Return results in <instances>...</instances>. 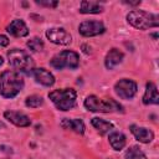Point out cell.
<instances>
[{"label": "cell", "mask_w": 159, "mask_h": 159, "mask_svg": "<svg viewBox=\"0 0 159 159\" xmlns=\"http://www.w3.org/2000/svg\"><path fill=\"white\" fill-rule=\"evenodd\" d=\"M25 81L22 76L14 71L6 70L0 73V94L4 98H14L16 97L24 88Z\"/></svg>", "instance_id": "6da1fadb"}, {"label": "cell", "mask_w": 159, "mask_h": 159, "mask_svg": "<svg viewBox=\"0 0 159 159\" xmlns=\"http://www.w3.org/2000/svg\"><path fill=\"white\" fill-rule=\"evenodd\" d=\"M7 60L9 65L14 68L16 72H22L26 75H30L31 71L35 68V62L30 53H27L25 50L21 48H11L7 51Z\"/></svg>", "instance_id": "7a4b0ae2"}, {"label": "cell", "mask_w": 159, "mask_h": 159, "mask_svg": "<svg viewBox=\"0 0 159 159\" xmlns=\"http://www.w3.org/2000/svg\"><path fill=\"white\" fill-rule=\"evenodd\" d=\"M127 22L139 30H148L159 26V16L144 10H133L127 14Z\"/></svg>", "instance_id": "3957f363"}, {"label": "cell", "mask_w": 159, "mask_h": 159, "mask_svg": "<svg viewBox=\"0 0 159 159\" xmlns=\"http://www.w3.org/2000/svg\"><path fill=\"white\" fill-rule=\"evenodd\" d=\"M84 107L89 112L96 113H113V112H123V106L116 99H101L94 94L86 97L83 102Z\"/></svg>", "instance_id": "277c9868"}, {"label": "cell", "mask_w": 159, "mask_h": 159, "mask_svg": "<svg viewBox=\"0 0 159 159\" xmlns=\"http://www.w3.org/2000/svg\"><path fill=\"white\" fill-rule=\"evenodd\" d=\"M48 98L58 111H70L76 106L77 92L73 88H58L48 93Z\"/></svg>", "instance_id": "5b68a950"}, {"label": "cell", "mask_w": 159, "mask_h": 159, "mask_svg": "<svg viewBox=\"0 0 159 159\" xmlns=\"http://www.w3.org/2000/svg\"><path fill=\"white\" fill-rule=\"evenodd\" d=\"M50 65L56 70H63V68L75 70L80 66V56L76 51L63 50L56 53L50 60Z\"/></svg>", "instance_id": "8992f818"}, {"label": "cell", "mask_w": 159, "mask_h": 159, "mask_svg": "<svg viewBox=\"0 0 159 159\" xmlns=\"http://www.w3.org/2000/svg\"><path fill=\"white\" fill-rule=\"evenodd\" d=\"M137 91H138L137 83L129 78H122L117 81L114 84V92L122 99H132L135 96Z\"/></svg>", "instance_id": "52a82bcc"}, {"label": "cell", "mask_w": 159, "mask_h": 159, "mask_svg": "<svg viewBox=\"0 0 159 159\" xmlns=\"http://www.w3.org/2000/svg\"><path fill=\"white\" fill-rule=\"evenodd\" d=\"M104 31H106V26L103 25L102 21L98 20H86L81 22L78 26V32L84 37L98 36Z\"/></svg>", "instance_id": "ba28073f"}, {"label": "cell", "mask_w": 159, "mask_h": 159, "mask_svg": "<svg viewBox=\"0 0 159 159\" xmlns=\"http://www.w3.org/2000/svg\"><path fill=\"white\" fill-rule=\"evenodd\" d=\"M46 37L55 45H61L66 46L72 42V36L71 34L65 30L63 27H51L46 30Z\"/></svg>", "instance_id": "9c48e42d"}, {"label": "cell", "mask_w": 159, "mask_h": 159, "mask_svg": "<svg viewBox=\"0 0 159 159\" xmlns=\"http://www.w3.org/2000/svg\"><path fill=\"white\" fill-rule=\"evenodd\" d=\"M30 76H32L37 83H40V84H42V86H45V87H51V86H53V83H55V77H53V75H52L48 70H46V68H43V67L34 68V70L31 71Z\"/></svg>", "instance_id": "30bf717a"}, {"label": "cell", "mask_w": 159, "mask_h": 159, "mask_svg": "<svg viewBox=\"0 0 159 159\" xmlns=\"http://www.w3.org/2000/svg\"><path fill=\"white\" fill-rule=\"evenodd\" d=\"M4 118L7 119L10 123H12L16 127H29L31 124V119L21 112L17 111H5L4 112Z\"/></svg>", "instance_id": "8fae6325"}, {"label": "cell", "mask_w": 159, "mask_h": 159, "mask_svg": "<svg viewBox=\"0 0 159 159\" xmlns=\"http://www.w3.org/2000/svg\"><path fill=\"white\" fill-rule=\"evenodd\" d=\"M129 129H130V133L134 135V138L140 143L147 144V143H150L154 139V133L148 128L139 127L137 124H130Z\"/></svg>", "instance_id": "7c38bea8"}, {"label": "cell", "mask_w": 159, "mask_h": 159, "mask_svg": "<svg viewBox=\"0 0 159 159\" xmlns=\"http://www.w3.org/2000/svg\"><path fill=\"white\" fill-rule=\"evenodd\" d=\"M6 31L14 36V37H25L29 35V27L26 26L25 21L21 20V19H15L12 20L7 27H6Z\"/></svg>", "instance_id": "4fadbf2b"}, {"label": "cell", "mask_w": 159, "mask_h": 159, "mask_svg": "<svg viewBox=\"0 0 159 159\" xmlns=\"http://www.w3.org/2000/svg\"><path fill=\"white\" fill-rule=\"evenodd\" d=\"M124 57V53L122 51H119L118 48H111L104 58V66L107 70H113L117 65H119L122 62Z\"/></svg>", "instance_id": "5bb4252c"}, {"label": "cell", "mask_w": 159, "mask_h": 159, "mask_svg": "<svg viewBox=\"0 0 159 159\" xmlns=\"http://www.w3.org/2000/svg\"><path fill=\"white\" fill-rule=\"evenodd\" d=\"M61 127H62L63 129L72 130V132H75V133H77V134H83V133H84V129H86L83 120L80 119V118H72V119H70V118H63V119L61 120Z\"/></svg>", "instance_id": "9a60e30c"}, {"label": "cell", "mask_w": 159, "mask_h": 159, "mask_svg": "<svg viewBox=\"0 0 159 159\" xmlns=\"http://www.w3.org/2000/svg\"><path fill=\"white\" fill-rule=\"evenodd\" d=\"M143 103L144 104H158L159 103V96L155 83L148 82L145 84V92L143 94Z\"/></svg>", "instance_id": "2e32d148"}, {"label": "cell", "mask_w": 159, "mask_h": 159, "mask_svg": "<svg viewBox=\"0 0 159 159\" xmlns=\"http://www.w3.org/2000/svg\"><path fill=\"white\" fill-rule=\"evenodd\" d=\"M108 140H109V144L111 147L114 149V150H122L125 144H127V139H125V135L122 133V132H116V130H112L108 135Z\"/></svg>", "instance_id": "e0dca14e"}, {"label": "cell", "mask_w": 159, "mask_h": 159, "mask_svg": "<svg viewBox=\"0 0 159 159\" xmlns=\"http://www.w3.org/2000/svg\"><path fill=\"white\" fill-rule=\"evenodd\" d=\"M91 124L94 127V129H97V132L101 135H104V134L111 133L113 130V128H114L111 122L104 120L102 118H97V117H94V118L91 119Z\"/></svg>", "instance_id": "ac0fdd59"}, {"label": "cell", "mask_w": 159, "mask_h": 159, "mask_svg": "<svg viewBox=\"0 0 159 159\" xmlns=\"http://www.w3.org/2000/svg\"><path fill=\"white\" fill-rule=\"evenodd\" d=\"M103 10H104L103 5L99 4L98 1H87V0H84L80 5V12L81 14H99Z\"/></svg>", "instance_id": "d6986e66"}, {"label": "cell", "mask_w": 159, "mask_h": 159, "mask_svg": "<svg viewBox=\"0 0 159 159\" xmlns=\"http://www.w3.org/2000/svg\"><path fill=\"white\" fill-rule=\"evenodd\" d=\"M124 158L125 159H147V155L144 154V152L139 147L132 145L125 150Z\"/></svg>", "instance_id": "ffe728a7"}, {"label": "cell", "mask_w": 159, "mask_h": 159, "mask_svg": "<svg viewBox=\"0 0 159 159\" xmlns=\"http://www.w3.org/2000/svg\"><path fill=\"white\" fill-rule=\"evenodd\" d=\"M26 46H27L31 51H34V52L42 51V50H43V47H45L43 41H42L40 37H32L31 40H29V41L26 42Z\"/></svg>", "instance_id": "44dd1931"}, {"label": "cell", "mask_w": 159, "mask_h": 159, "mask_svg": "<svg viewBox=\"0 0 159 159\" xmlns=\"http://www.w3.org/2000/svg\"><path fill=\"white\" fill-rule=\"evenodd\" d=\"M25 104L30 108H37L43 104V98L41 96H37V94H32V96H29L26 99H25Z\"/></svg>", "instance_id": "7402d4cb"}, {"label": "cell", "mask_w": 159, "mask_h": 159, "mask_svg": "<svg viewBox=\"0 0 159 159\" xmlns=\"http://www.w3.org/2000/svg\"><path fill=\"white\" fill-rule=\"evenodd\" d=\"M36 4L41 6H47V7H56L58 5L57 1H36Z\"/></svg>", "instance_id": "603a6c76"}, {"label": "cell", "mask_w": 159, "mask_h": 159, "mask_svg": "<svg viewBox=\"0 0 159 159\" xmlns=\"http://www.w3.org/2000/svg\"><path fill=\"white\" fill-rule=\"evenodd\" d=\"M9 45V39L5 35H0V46H7Z\"/></svg>", "instance_id": "cb8c5ba5"}, {"label": "cell", "mask_w": 159, "mask_h": 159, "mask_svg": "<svg viewBox=\"0 0 159 159\" xmlns=\"http://www.w3.org/2000/svg\"><path fill=\"white\" fill-rule=\"evenodd\" d=\"M125 4H128V5H139L140 4V0H138V1H134V2H132V1H124Z\"/></svg>", "instance_id": "d4e9b609"}, {"label": "cell", "mask_w": 159, "mask_h": 159, "mask_svg": "<svg viewBox=\"0 0 159 159\" xmlns=\"http://www.w3.org/2000/svg\"><path fill=\"white\" fill-rule=\"evenodd\" d=\"M2 65H4V58L0 56V66H2Z\"/></svg>", "instance_id": "484cf974"}]
</instances>
